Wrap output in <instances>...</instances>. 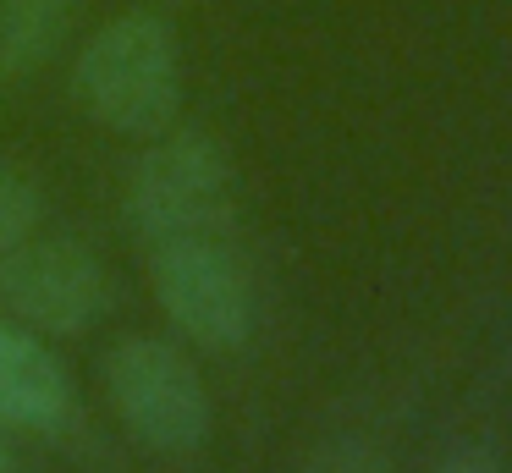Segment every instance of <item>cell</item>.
<instances>
[{
    "instance_id": "ba28073f",
    "label": "cell",
    "mask_w": 512,
    "mask_h": 473,
    "mask_svg": "<svg viewBox=\"0 0 512 473\" xmlns=\"http://www.w3.org/2000/svg\"><path fill=\"white\" fill-rule=\"evenodd\" d=\"M45 220V198H39V182L23 171V165L0 160V253L23 242L28 231H39Z\"/></svg>"
},
{
    "instance_id": "8fae6325",
    "label": "cell",
    "mask_w": 512,
    "mask_h": 473,
    "mask_svg": "<svg viewBox=\"0 0 512 473\" xmlns=\"http://www.w3.org/2000/svg\"><path fill=\"white\" fill-rule=\"evenodd\" d=\"M0 462H6V446H0Z\"/></svg>"
},
{
    "instance_id": "3957f363",
    "label": "cell",
    "mask_w": 512,
    "mask_h": 473,
    "mask_svg": "<svg viewBox=\"0 0 512 473\" xmlns=\"http://www.w3.org/2000/svg\"><path fill=\"white\" fill-rule=\"evenodd\" d=\"M127 209L144 242L188 237V231H232L237 226V176L226 149L210 132H155L138 154Z\"/></svg>"
},
{
    "instance_id": "7a4b0ae2",
    "label": "cell",
    "mask_w": 512,
    "mask_h": 473,
    "mask_svg": "<svg viewBox=\"0 0 512 473\" xmlns=\"http://www.w3.org/2000/svg\"><path fill=\"white\" fill-rule=\"evenodd\" d=\"M149 248V286H155L166 319L210 352H232L254 336L259 297L232 231H188L160 237Z\"/></svg>"
},
{
    "instance_id": "6da1fadb",
    "label": "cell",
    "mask_w": 512,
    "mask_h": 473,
    "mask_svg": "<svg viewBox=\"0 0 512 473\" xmlns=\"http://www.w3.org/2000/svg\"><path fill=\"white\" fill-rule=\"evenodd\" d=\"M78 105L122 138H155L182 110V44L160 11L111 17L72 66Z\"/></svg>"
},
{
    "instance_id": "5b68a950",
    "label": "cell",
    "mask_w": 512,
    "mask_h": 473,
    "mask_svg": "<svg viewBox=\"0 0 512 473\" xmlns=\"http://www.w3.org/2000/svg\"><path fill=\"white\" fill-rule=\"evenodd\" d=\"M111 303L105 264L78 237H39L0 253V308L39 336H83Z\"/></svg>"
},
{
    "instance_id": "52a82bcc",
    "label": "cell",
    "mask_w": 512,
    "mask_h": 473,
    "mask_svg": "<svg viewBox=\"0 0 512 473\" xmlns=\"http://www.w3.org/2000/svg\"><path fill=\"white\" fill-rule=\"evenodd\" d=\"M83 0H0V83L34 77L72 33Z\"/></svg>"
},
{
    "instance_id": "30bf717a",
    "label": "cell",
    "mask_w": 512,
    "mask_h": 473,
    "mask_svg": "<svg viewBox=\"0 0 512 473\" xmlns=\"http://www.w3.org/2000/svg\"><path fill=\"white\" fill-rule=\"evenodd\" d=\"M430 473H501V462L490 446H457V451H446Z\"/></svg>"
},
{
    "instance_id": "277c9868",
    "label": "cell",
    "mask_w": 512,
    "mask_h": 473,
    "mask_svg": "<svg viewBox=\"0 0 512 473\" xmlns=\"http://www.w3.org/2000/svg\"><path fill=\"white\" fill-rule=\"evenodd\" d=\"M100 374H105V396H111L116 418L149 451L188 457V451H199L210 440L215 407L182 347H171L160 336H122L105 352Z\"/></svg>"
},
{
    "instance_id": "8992f818",
    "label": "cell",
    "mask_w": 512,
    "mask_h": 473,
    "mask_svg": "<svg viewBox=\"0 0 512 473\" xmlns=\"http://www.w3.org/2000/svg\"><path fill=\"white\" fill-rule=\"evenodd\" d=\"M72 374L45 336L0 314V424L50 435L72 418Z\"/></svg>"
},
{
    "instance_id": "9c48e42d",
    "label": "cell",
    "mask_w": 512,
    "mask_h": 473,
    "mask_svg": "<svg viewBox=\"0 0 512 473\" xmlns=\"http://www.w3.org/2000/svg\"><path fill=\"white\" fill-rule=\"evenodd\" d=\"M292 473H391V468H386V451H380L375 440L336 435V440H325V446H314Z\"/></svg>"
}]
</instances>
